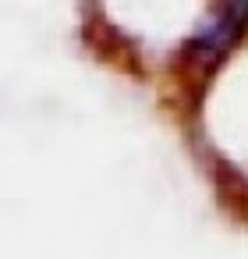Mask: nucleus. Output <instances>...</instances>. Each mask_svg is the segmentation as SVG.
<instances>
[{"instance_id": "obj_1", "label": "nucleus", "mask_w": 248, "mask_h": 259, "mask_svg": "<svg viewBox=\"0 0 248 259\" xmlns=\"http://www.w3.org/2000/svg\"><path fill=\"white\" fill-rule=\"evenodd\" d=\"M248 29V8L244 4H216L202 15V22L195 25L188 50H184V64L199 75H209L244 36Z\"/></svg>"}]
</instances>
